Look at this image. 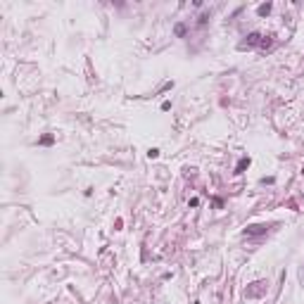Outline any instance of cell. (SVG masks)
<instances>
[{"label":"cell","mask_w":304,"mask_h":304,"mask_svg":"<svg viewBox=\"0 0 304 304\" xmlns=\"http://www.w3.org/2000/svg\"><path fill=\"white\" fill-rule=\"evenodd\" d=\"M174 31H176V36H185V26H183V24H176Z\"/></svg>","instance_id":"obj_5"},{"label":"cell","mask_w":304,"mask_h":304,"mask_svg":"<svg viewBox=\"0 0 304 304\" xmlns=\"http://www.w3.org/2000/svg\"><path fill=\"white\" fill-rule=\"evenodd\" d=\"M262 33H250V36H247V41L245 43H240V48H254V45H259V43H262Z\"/></svg>","instance_id":"obj_3"},{"label":"cell","mask_w":304,"mask_h":304,"mask_svg":"<svg viewBox=\"0 0 304 304\" xmlns=\"http://www.w3.org/2000/svg\"><path fill=\"white\" fill-rule=\"evenodd\" d=\"M268 228H271V226H266V224H252V226L245 228V235H264Z\"/></svg>","instance_id":"obj_2"},{"label":"cell","mask_w":304,"mask_h":304,"mask_svg":"<svg viewBox=\"0 0 304 304\" xmlns=\"http://www.w3.org/2000/svg\"><path fill=\"white\" fill-rule=\"evenodd\" d=\"M264 292H266V283L264 280H257V283H252V288L245 290V297H259Z\"/></svg>","instance_id":"obj_1"},{"label":"cell","mask_w":304,"mask_h":304,"mask_svg":"<svg viewBox=\"0 0 304 304\" xmlns=\"http://www.w3.org/2000/svg\"><path fill=\"white\" fill-rule=\"evenodd\" d=\"M41 143H43V145H50V143H53V135H45V138H41Z\"/></svg>","instance_id":"obj_8"},{"label":"cell","mask_w":304,"mask_h":304,"mask_svg":"<svg viewBox=\"0 0 304 304\" xmlns=\"http://www.w3.org/2000/svg\"><path fill=\"white\" fill-rule=\"evenodd\" d=\"M147 157H150V159H157V157H159V150H150Z\"/></svg>","instance_id":"obj_6"},{"label":"cell","mask_w":304,"mask_h":304,"mask_svg":"<svg viewBox=\"0 0 304 304\" xmlns=\"http://www.w3.org/2000/svg\"><path fill=\"white\" fill-rule=\"evenodd\" d=\"M257 12H259V14H268V12H271V3H266V5H259V10H257Z\"/></svg>","instance_id":"obj_4"},{"label":"cell","mask_w":304,"mask_h":304,"mask_svg":"<svg viewBox=\"0 0 304 304\" xmlns=\"http://www.w3.org/2000/svg\"><path fill=\"white\" fill-rule=\"evenodd\" d=\"M247 164H250V159H240V164H238V171H242Z\"/></svg>","instance_id":"obj_7"}]
</instances>
